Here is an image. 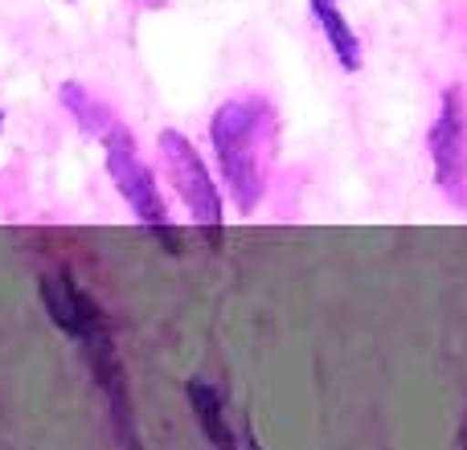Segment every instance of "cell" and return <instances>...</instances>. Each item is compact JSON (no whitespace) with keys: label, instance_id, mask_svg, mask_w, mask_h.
I'll use <instances>...</instances> for the list:
<instances>
[{"label":"cell","instance_id":"3957f363","mask_svg":"<svg viewBox=\"0 0 467 450\" xmlns=\"http://www.w3.org/2000/svg\"><path fill=\"white\" fill-rule=\"evenodd\" d=\"M95 144L103 148L107 177H111L115 193L128 201V210L136 213V221L144 225V230H152L156 238L164 241V250H177L181 238H177V225L169 218V205H164L161 180H156L152 164L140 156V144H136V136H131V128L123 119H115Z\"/></svg>","mask_w":467,"mask_h":450},{"label":"cell","instance_id":"30bf717a","mask_svg":"<svg viewBox=\"0 0 467 450\" xmlns=\"http://www.w3.org/2000/svg\"><path fill=\"white\" fill-rule=\"evenodd\" d=\"M246 446H250V450H263V446H258V438H254V435H246Z\"/></svg>","mask_w":467,"mask_h":450},{"label":"cell","instance_id":"5b68a950","mask_svg":"<svg viewBox=\"0 0 467 450\" xmlns=\"http://www.w3.org/2000/svg\"><path fill=\"white\" fill-rule=\"evenodd\" d=\"M427 156L435 189L455 210H467V103L460 87H447L439 98V111L427 131Z\"/></svg>","mask_w":467,"mask_h":450},{"label":"cell","instance_id":"7a4b0ae2","mask_svg":"<svg viewBox=\"0 0 467 450\" xmlns=\"http://www.w3.org/2000/svg\"><path fill=\"white\" fill-rule=\"evenodd\" d=\"M210 148L218 160L222 185L242 218L263 205L279 160V111L266 95H234L213 107Z\"/></svg>","mask_w":467,"mask_h":450},{"label":"cell","instance_id":"52a82bcc","mask_svg":"<svg viewBox=\"0 0 467 450\" xmlns=\"http://www.w3.org/2000/svg\"><path fill=\"white\" fill-rule=\"evenodd\" d=\"M307 13H312L316 29H320V37L328 41L332 57H337V66L345 74H357L365 62V49H361V37H357V29L348 25V16L340 13L337 0H307Z\"/></svg>","mask_w":467,"mask_h":450},{"label":"cell","instance_id":"6da1fadb","mask_svg":"<svg viewBox=\"0 0 467 450\" xmlns=\"http://www.w3.org/2000/svg\"><path fill=\"white\" fill-rule=\"evenodd\" d=\"M41 303H46L49 320L57 332L74 340L87 356V369L95 377V385L103 389L107 405H111L115 435L128 450H140V430H136V410H131V389H128V369L119 361L115 348V332L107 320L103 303L90 291H82L74 282L70 271H49L41 274Z\"/></svg>","mask_w":467,"mask_h":450},{"label":"cell","instance_id":"8fae6325","mask_svg":"<svg viewBox=\"0 0 467 450\" xmlns=\"http://www.w3.org/2000/svg\"><path fill=\"white\" fill-rule=\"evenodd\" d=\"M0 136H5V107H0Z\"/></svg>","mask_w":467,"mask_h":450},{"label":"cell","instance_id":"8992f818","mask_svg":"<svg viewBox=\"0 0 467 450\" xmlns=\"http://www.w3.org/2000/svg\"><path fill=\"white\" fill-rule=\"evenodd\" d=\"M185 397H189V410H193V422L202 426L205 443L213 450H238V435H234L230 414H226V394L205 377H189Z\"/></svg>","mask_w":467,"mask_h":450},{"label":"cell","instance_id":"9c48e42d","mask_svg":"<svg viewBox=\"0 0 467 450\" xmlns=\"http://www.w3.org/2000/svg\"><path fill=\"white\" fill-rule=\"evenodd\" d=\"M460 450H467V414H463V426H460Z\"/></svg>","mask_w":467,"mask_h":450},{"label":"cell","instance_id":"ba28073f","mask_svg":"<svg viewBox=\"0 0 467 450\" xmlns=\"http://www.w3.org/2000/svg\"><path fill=\"white\" fill-rule=\"evenodd\" d=\"M136 5H140V8H164L169 0H136Z\"/></svg>","mask_w":467,"mask_h":450},{"label":"cell","instance_id":"277c9868","mask_svg":"<svg viewBox=\"0 0 467 450\" xmlns=\"http://www.w3.org/2000/svg\"><path fill=\"white\" fill-rule=\"evenodd\" d=\"M156 152H161V172L172 185V193L181 197V205L189 210L193 225L205 238L218 246L222 230H226V201H222V189L213 180L205 156L197 152V144L177 128H164L156 136Z\"/></svg>","mask_w":467,"mask_h":450}]
</instances>
